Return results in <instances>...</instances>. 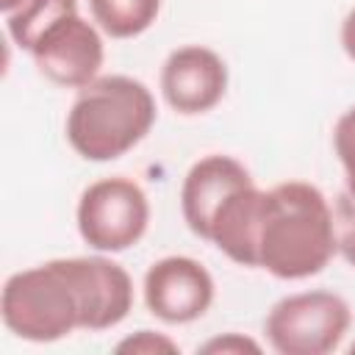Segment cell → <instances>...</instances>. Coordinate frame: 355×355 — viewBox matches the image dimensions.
I'll return each instance as SVG.
<instances>
[{"label": "cell", "instance_id": "18", "mask_svg": "<svg viewBox=\"0 0 355 355\" xmlns=\"http://www.w3.org/2000/svg\"><path fill=\"white\" fill-rule=\"evenodd\" d=\"M22 3H25V0H0V11H3V14H11V11L19 8Z\"/></svg>", "mask_w": 355, "mask_h": 355}, {"label": "cell", "instance_id": "19", "mask_svg": "<svg viewBox=\"0 0 355 355\" xmlns=\"http://www.w3.org/2000/svg\"><path fill=\"white\" fill-rule=\"evenodd\" d=\"M349 352H352V355H355V341H352V344H349Z\"/></svg>", "mask_w": 355, "mask_h": 355}, {"label": "cell", "instance_id": "15", "mask_svg": "<svg viewBox=\"0 0 355 355\" xmlns=\"http://www.w3.org/2000/svg\"><path fill=\"white\" fill-rule=\"evenodd\" d=\"M114 349L122 355H172V352H180L178 341H172L166 333H155V330H136L133 336L122 338Z\"/></svg>", "mask_w": 355, "mask_h": 355}, {"label": "cell", "instance_id": "16", "mask_svg": "<svg viewBox=\"0 0 355 355\" xmlns=\"http://www.w3.org/2000/svg\"><path fill=\"white\" fill-rule=\"evenodd\" d=\"M197 352H205V355H244V352H252V355H258L261 344L252 341L250 336H241V333H222V336L208 338Z\"/></svg>", "mask_w": 355, "mask_h": 355}, {"label": "cell", "instance_id": "9", "mask_svg": "<svg viewBox=\"0 0 355 355\" xmlns=\"http://www.w3.org/2000/svg\"><path fill=\"white\" fill-rule=\"evenodd\" d=\"M80 297V330L116 327L133 308V280L116 261L100 255L67 258Z\"/></svg>", "mask_w": 355, "mask_h": 355}, {"label": "cell", "instance_id": "13", "mask_svg": "<svg viewBox=\"0 0 355 355\" xmlns=\"http://www.w3.org/2000/svg\"><path fill=\"white\" fill-rule=\"evenodd\" d=\"M333 150L338 155V164L344 169V183L347 194L355 197V105L347 108L333 128Z\"/></svg>", "mask_w": 355, "mask_h": 355}, {"label": "cell", "instance_id": "7", "mask_svg": "<svg viewBox=\"0 0 355 355\" xmlns=\"http://www.w3.org/2000/svg\"><path fill=\"white\" fill-rule=\"evenodd\" d=\"M31 58L50 83L64 89H83L100 78L105 44L100 28L75 14L50 28L31 50Z\"/></svg>", "mask_w": 355, "mask_h": 355}, {"label": "cell", "instance_id": "6", "mask_svg": "<svg viewBox=\"0 0 355 355\" xmlns=\"http://www.w3.org/2000/svg\"><path fill=\"white\" fill-rule=\"evenodd\" d=\"M147 311L164 324H189L208 313L214 305L211 272L189 255H166L150 263L141 280Z\"/></svg>", "mask_w": 355, "mask_h": 355}, {"label": "cell", "instance_id": "4", "mask_svg": "<svg viewBox=\"0 0 355 355\" xmlns=\"http://www.w3.org/2000/svg\"><path fill=\"white\" fill-rule=\"evenodd\" d=\"M349 324V302L336 291L316 288L277 300L263 319V333L280 355H327L341 347Z\"/></svg>", "mask_w": 355, "mask_h": 355}, {"label": "cell", "instance_id": "2", "mask_svg": "<svg viewBox=\"0 0 355 355\" xmlns=\"http://www.w3.org/2000/svg\"><path fill=\"white\" fill-rule=\"evenodd\" d=\"M153 92L130 75H100L78 89L64 122L69 147L94 164L130 153L155 125Z\"/></svg>", "mask_w": 355, "mask_h": 355}, {"label": "cell", "instance_id": "10", "mask_svg": "<svg viewBox=\"0 0 355 355\" xmlns=\"http://www.w3.org/2000/svg\"><path fill=\"white\" fill-rule=\"evenodd\" d=\"M250 183H255L250 169L233 155L211 153L191 164L180 186V211L189 230L205 241L211 222L216 219L222 205Z\"/></svg>", "mask_w": 355, "mask_h": 355}, {"label": "cell", "instance_id": "5", "mask_svg": "<svg viewBox=\"0 0 355 355\" xmlns=\"http://www.w3.org/2000/svg\"><path fill=\"white\" fill-rule=\"evenodd\" d=\"M80 239L97 252H125L150 225V200L130 178H103L83 189L75 211Z\"/></svg>", "mask_w": 355, "mask_h": 355}, {"label": "cell", "instance_id": "8", "mask_svg": "<svg viewBox=\"0 0 355 355\" xmlns=\"http://www.w3.org/2000/svg\"><path fill=\"white\" fill-rule=\"evenodd\" d=\"M158 83L166 105L175 114H208L227 92V64L205 44H183L166 55Z\"/></svg>", "mask_w": 355, "mask_h": 355}, {"label": "cell", "instance_id": "14", "mask_svg": "<svg viewBox=\"0 0 355 355\" xmlns=\"http://www.w3.org/2000/svg\"><path fill=\"white\" fill-rule=\"evenodd\" d=\"M333 222H336V247L338 255L355 269V197L341 191L333 208Z\"/></svg>", "mask_w": 355, "mask_h": 355}, {"label": "cell", "instance_id": "1", "mask_svg": "<svg viewBox=\"0 0 355 355\" xmlns=\"http://www.w3.org/2000/svg\"><path fill=\"white\" fill-rule=\"evenodd\" d=\"M336 247V222L327 197L305 180H286L263 191L252 241V269L277 280L319 275Z\"/></svg>", "mask_w": 355, "mask_h": 355}, {"label": "cell", "instance_id": "11", "mask_svg": "<svg viewBox=\"0 0 355 355\" xmlns=\"http://www.w3.org/2000/svg\"><path fill=\"white\" fill-rule=\"evenodd\" d=\"M75 14H78V0H25L19 8L6 14V31L17 47L31 53L50 28H55L58 22Z\"/></svg>", "mask_w": 355, "mask_h": 355}, {"label": "cell", "instance_id": "17", "mask_svg": "<svg viewBox=\"0 0 355 355\" xmlns=\"http://www.w3.org/2000/svg\"><path fill=\"white\" fill-rule=\"evenodd\" d=\"M338 39H341V50L347 53V58H352L355 61V6L347 11V17L341 19V33H338Z\"/></svg>", "mask_w": 355, "mask_h": 355}, {"label": "cell", "instance_id": "12", "mask_svg": "<svg viewBox=\"0 0 355 355\" xmlns=\"http://www.w3.org/2000/svg\"><path fill=\"white\" fill-rule=\"evenodd\" d=\"M94 25L111 39L141 36L158 19L161 0H89Z\"/></svg>", "mask_w": 355, "mask_h": 355}, {"label": "cell", "instance_id": "3", "mask_svg": "<svg viewBox=\"0 0 355 355\" xmlns=\"http://www.w3.org/2000/svg\"><path fill=\"white\" fill-rule=\"evenodd\" d=\"M0 316L8 333L31 344H53L80 330V297L67 258H53L6 277Z\"/></svg>", "mask_w": 355, "mask_h": 355}]
</instances>
